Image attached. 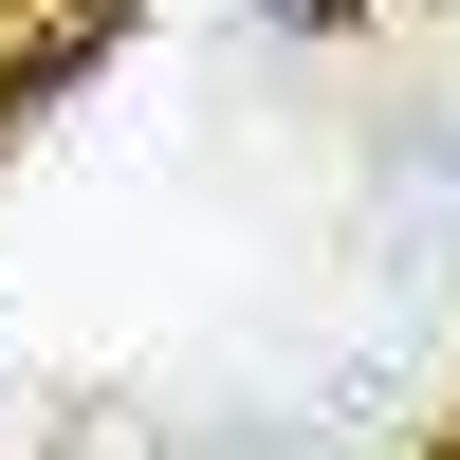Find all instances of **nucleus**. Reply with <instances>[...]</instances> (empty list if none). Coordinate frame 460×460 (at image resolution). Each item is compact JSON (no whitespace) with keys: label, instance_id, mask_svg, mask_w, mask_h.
Returning a JSON list of instances; mask_svg holds the SVG:
<instances>
[{"label":"nucleus","instance_id":"obj_1","mask_svg":"<svg viewBox=\"0 0 460 460\" xmlns=\"http://www.w3.org/2000/svg\"><path fill=\"white\" fill-rule=\"evenodd\" d=\"M368 277L387 295H442L460 277V93L442 111H387V147H368Z\"/></svg>","mask_w":460,"mask_h":460},{"label":"nucleus","instance_id":"obj_2","mask_svg":"<svg viewBox=\"0 0 460 460\" xmlns=\"http://www.w3.org/2000/svg\"><path fill=\"white\" fill-rule=\"evenodd\" d=\"M240 19H258V37H350L368 0H240Z\"/></svg>","mask_w":460,"mask_h":460}]
</instances>
